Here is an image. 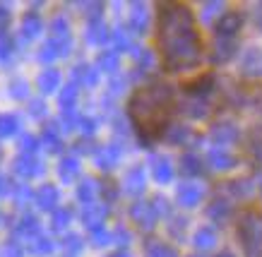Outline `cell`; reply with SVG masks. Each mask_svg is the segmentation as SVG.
<instances>
[{"label": "cell", "mask_w": 262, "mask_h": 257, "mask_svg": "<svg viewBox=\"0 0 262 257\" xmlns=\"http://www.w3.org/2000/svg\"><path fill=\"white\" fill-rule=\"evenodd\" d=\"M12 193H15L17 202H27V200H32L34 193H32V188L29 185H12Z\"/></svg>", "instance_id": "52"}, {"label": "cell", "mask_w": 262, "mask_h": 257, "mask_svg": "<svg viewBox=\"0 0 262 257\" xmlns=\"http://www.w3.org/2000/svg\"><path fill=\"white\" fill-rule=\"evenodd\" d=\"M216 15L219 17L224 15V3H219V0H209V3L202 5V22H205V25H209Z\"/></svg>", "instance_id": "39"}, {"label": "cell", "mask_w": 262, "mask_h": 257, "mask_svg": "<svg viewBox=\"0 0 262 257\" xmlns=\"http://www.w3.org/2000/svg\"><path fill=\"white\" fill-rule=\"evenodd\" d=\"M96 67L103 70V73H116L120 67V53L116 49L111 51H101L99 58H96Z\"/></svg>", "instance_id": "27"}, {"label": "cell", "mask_w": 262, "mask_h": 257, "mask_svg": "<svg viewBox=\"0 0 262 257\" xmlns=\"http://www.w3.org/2000/svg\"><path fill=\"white\" fill-rule=\"evenodd\" d=\"M19 130V121L12 113H0V137H12Z\"/></svg>", "instance_id": "38"}, {"label": "cell", "mask_w": 262, "mask_h": 257, "mask_svg": "<svg viewBox=\"0 0 262 257\" xmlns=\"http://www.w3.org/2000/svg\"><path fill=\"white\" fill-rule=\"evenodd\" d=\"M192 257H198V255H192Z\"/></svg>", "instance_id": "63"}, {"label": "cell", "mask_w": 262, "mask_h": 257, "mask_svg": "<svg viewBox=\"0 0 262 257\" xmlns=\"http://www.w3.org/2000/svg\"><path fill=\"white\" fill-rule=\"evenodd\" d=\"M207 217L212 219L214 224H226V221L233 217V204H231V200L214 197V200L207 204Z\"/></svg>", "instance_id": "17"}, {"label": "cell", "mask_w": 262, "mask_h": 257, "mask_svg": "<svg viewBox=\"0 0 262 257\" xmlns=\"http://www.w3.org/2000/svg\"><path fill=\"white\" fill-rule=\"evenodd\" d=\"M241 75L248 80H262V49L260 46H248L241 53Z\"/></svg>", "instance_id": "6"}, {"label": "cell", "mask_w": 262, "mask_h": 257, "mask_svg": "<svg viewBox=\"0 0 262 257\" xmlns=\"http://www.w3.org/2000/svg\"><path fill=\"white\" fill-rule=\"evenodd\" d=\"M176 197H178V204H181V207L192 209V207H198V204H202L205 188H202V185H198V183H183L181 188H178Z\"/></svg>", "instance_id": "15"}, {"label": "cell", "mask_w": 262, "mask_h": 257, "mask_svg": "<svg viewBox=\"0 0 262 257\" xmlns=\"http://www.w3.org/2000/svg\"><path fill=\"white\" fill-rule=\"evenodd\" d=\"M12 169H15L17 176H22V178H34V176H41V173H43V163H41L36 156L22 154V156H17V159H15Z\"/></svg>", "instance_id": "16"}, {"label": "cell", "mask_w": 262, "mask_h": 257, "mask_svg": "<svg viewBox=\"0 0 262 257\" xmlns=\"http://www.w3.org/2000/svg\"><path fill=\"white\" fill-rule=\"evenodd\" d=\"M181 171H183V176L195 178L205 171V161L200 159L198 154H183L181 156Z\"/></svg>", "instance_id": "28"}, {"label": "cell", "mask_w": 262, "mask_h": 257, "mask_svg": "<svg viewBox=\"0 0 262 257\" xmlns=\"http://www.w3.org/2000/svg\"><path fill=\"white\" fill-rule=\"evenodd\" d=\"M144 257H178V252L164 241H151L144 248Z\"/></svg>", "instance_id": "32"}, {"label": "cell", "mask_w": 262, "mask_h": 257, "mask_svg": "<svg viewBox=\"0 0 262 257\" xmlns=\"http://www.w3.org/2000/svg\"><path fill=\"white\" fill-rule=\"evenodd\" d=\"M41 145L46 147L48 152H60V147H63L60 128H58V125H46V128H43V135H41Z\"/></svg>", "instance_id": "26"}, {"label": "cell", "mask_w": 262, "mask_h": 257, "mask_svg": "<svg viewBox=\"0 0 262 257\" xmlns=\"http://www.w3.org/2000/svg\"><path fill=\"white\" fill-rule=\"evenodd\" d=\"M77 94H80V89H77L75 82L68 84V87H63V91H60V108H63V111H72L75 104H77Z\"/></svg>", "instance_id": "36"}, {"label": "cell", "mask_w": 262, "mask_h": 257, "mask_svg": "<svg viewBox=\"0 0 262 257\" xmlns=\"http://www.w3.org/2000/svg\"><path fill=\"white\" fill-rule=\"evenodd\" d=\"M216 257H236V255H233L231 250H224V252H219V255H216Z\"/></svg>", "instance_id": "61"}, {"label": "cell", "mask_w": 262, "mask_h": 257, "mask_svg": "<svg viewBox=\"0 0 262 257\" xmlns=\"http://www.w3.org/2000/svg\"><path fill=\"white\" fill-rule=\"evenodd\" d=\"M185 228H188V221H185V219H181V217H173V219H171L168 231H171V236H173V238H183Z\"/></svg>", "instance_id": "48"}, {"label": "cell", "mask_w": 262, "mask_h": 257, "mask_svg": "<svg viewBox=\"0 0 262 257\" xmlns=\"http://www.w3.org/2000/svg\"><path fill=\"white\" fill-rule=\"evenodd\" d=\"M127 27H130V32H135V34H147L149 17H147V8H144L142 3H133V5H130Z\"/></svg>", "instance_id": "20"}, {"label": "cell", "mask_w": 262, "mask_h": 257, "mask_svg": "<svg viewBox=\"0 0 262 257\" xmlns=\"http://www.w3.org/2000/svg\"><path fill=\"white\" fill-rule=\"evenodd\" d=\"M171 106H173V89L166 82H151L147 87H140L130 97L127 113L144 145L164 135Z\"/></svg>", "instance_id": "2"}, {"label": "cell", "mask_w": 262, "mask_h": 257, "mask_svg": "<svg viewBox=\"0 0 262 257\" xmlns=\"http://www.w3.org/2000/svg\"><path fill=\"white\" fill-rule=\"evenodd\" d=\"M238 137H241L238 128L229 121L216 123L214 128H212V132H209V139H212L216 147H229V145H233V142H238Z\"/></svg>", "instance_id": "14"}, {"label": "cell", "mask_w": 262, "mask_h": 257, "mask_svg": "<svg viewBox=\"0 0 262 257\" xmlns=\"http://www.w3.org/2000/svg\"><path fill=\"white\" fill-rule=\"evenodd\" d=\"M236 51H238V41L236 39H229V36H214L207 58H209V63L212 65H226L231 58L236 56Z\"/></svg>", "instance_id": "4"}, {"label": "cell", "mask_w": 262, "mask_h": 257, "mask_svg": "<svg viewBox=\"0 0 262 257\" xmlns=\"http://www.w3.org/2000/svg\"><path fill=\"white\" fill-rule=\"evenodd\" d=\"M238 241L246 257H262V214L246 212L238 221Z\"/></svg>", "instance_id": "3"}, {"label": "cell", "mask_w": 262, "mask_h": 257, "mask_svg": "<svg viewBox=\"0 0 262 257\" xmlns=\"http://www.w3.org/2000/svg\"><path fill=\"white\" fill-rule=\"evenodd\" d=\"M39 139L34 135H22V139H19V147H22V152L24 154H29V156H34V152L39 149Z\"/></svg>", "instance_id": "46"}, {"label": "cell", "mask_w": 262, "mask_h": 257, "mask_svg": "<svg viewBox=\"0 0 262 257\" xmlns=\"http://www.w3.org/2000/svg\"><path fill=\"white\" fill-rule=\"evenodd\" d=\"M15 231L19 233V236H24V238L32 241L34 236H39V219L32 217V214H24V217L19 219V224L15 226Z\"/></svg>", "instance_id": "31"}, {"label": "cell", "mask_w": 262, "mask_h": 257, "mask_svg": "<svg viewBox=\"0 0 262 257\" xmlns=\"http://www.w3.org/2000/svg\"><path fill=\"white\" fill-rule=\"evenodd\" d=\"M12 51H15V41H12V36L8 34V29H0V63L8 60V58L12 56Z\"/></svg>", "instance_id": "40"}, {"label": "cell", "mask_w": 262, "mask_h": 257, "mask_svg": "<svg viewBox=\"0 0 262 257\" xmlns=\"http://www.w3.org/2000/svg\"><path fill=\"white\" fill-rule=\"evenodd\" d=\"M63 248L68 250V252H72V255H77V252L82 250V238H80V236H75V233H70V236H65Z\"/></svg>", "instance_id": "47"}, {"label": "cell", "mask_w": 262, "mask_h": 257, "mask_svg": "<svg viewBox=\"0 0 262 257\" xmlns=\"http://www.w3.org/2000/svg\"><path fill=\"white\" fill-rule=\"evenodd\" d=\"M84 10H87L89 22H99L103 12V3H89V5H84Z\"/></svg>", "instance_id": "51"}, {"label": "cell", "mask_w": 262, "mask_h": 257, "mask_svg": "<svg viewBox=\"0 0 262 257\" xmlns=\"http://www.w3.org/2000/svg\"><path fill=\"white\" fill-rule=\"evenodd\" d=\"M36 87H39L41 94H51V91H56L60 87V73H58L56 67H48L43 73L39 75V80H36Z\"/></svg>", "instance_id": "23"}, {"label": "cell", "mask_w": 262, "mask_h": 257, "mask_svg": "<svg viewBox=\"0 0 262 257\" xmlns=\"http://www.w3.org/2000/svg\"><path fill=\"white\" fill-rule=\"evenodd\" d=\"M120 147L118 145H106V147H99L96 149V166L101 171H111L118 166V161H120Z\"/></svg>", "instance_id": "19"}, {"label": "cell", "mask_w": 262, "mask_h": 257, "mask_svg": "<svg viewBox=\"0 0 262 257\" xmlns=\"http://www.w3.org/2000/svg\"><path fill=\"white\" fill-rule=\"evenodd\" d=\"M183 111L188 113L190 118H207L209 115V104H207V99H190L188 104L183 106Z\"/></svg>", "instance_id": "34"}, {"label": "cell", "mask_w": 262, "mask_h": 257, "mask_svg": "<svg viewBox=\"0 0 262 257\" xmlns=\"http://www.w3.org/2000/svg\"><path fill=\"white\" fill-rule=\"evenodd\" d=\"M164 139H166L168 145H176V147H190L195 145L200 137L192 132V128H188V125H183V123H176V125H166V130H164Z\"/></svg>", "instance_id": "8"}, {"label": "cell", "mask_w": 262, "mask_h": 257, "mask_svg": "<svg viewBox=\"0 0 262 257\" xmlns=\"http://www.w3.org/2000/svg\"><path fill=\"white\" fill-rule=\"evenodd\" d=\"M89 236H92V243H94L96 248H101V245H106V243H113L111 233H108V228H106V226H101V228H94V231H89Z\"/></svg>", "instance_id": "42"}, {"label": "cell", "mask_w": 262, "mask_h": 257, "mask_svg": "<svg viewBox=\"0 0 262 257\" xmlns=\"http://www.w3.org/2000/svg\"><path fill=\"white\" fill-rule=\"evenodd\" d=\"M171 202L164 197V195H157V197H151V207L157 212V217H168L171 214V207H168Z\"/></svg>", "instance_id": "44"}, {"label": "cell", "mask_w": 262, "mask_h": 257, "mask_svg": "<svg viewBox=\"0 0 262 257\" xmlns=\"http://www.w3.org/2000/svg\"><path fill=\"white\" fill-rule=\"evenodd\" d=\"M108 257H130V252H127V250H116V252H111Z\"/></svg>", "instance_id": "60"}, {"label": "cell", "mask_w": 262, "mask_h": 257, "mask_svg": "<svg viewBox=\"0 0 262 257\" xmlns=\"http://www.w3.org/2000/svg\"><path fill=\"white\" fill-rule=\"evenodd\" d=\"M157 29H159V46L164 53V67L168 73H183L198 67L202 60V41L195 32V17L188 5L181 3L161 5Z\"/></svg>", "instance_id": "1"}, {"label": "cell", "mask_w": 262, "mask_h": 257, "mask_svg": "<svg viewBox=\"0 0 262 257\" xmlns=\"http://www.w3.org/2000/svg\"><path fill=\"white\" fill-rule=\"evenodd\" d=\"M96 195H99V183H96L94 178H84V180L77 185V200H80L82 204H92Z\"/></svg>", "instance_id": "29"}, {"label": "cell", "mask_w": 262, "mask_h": 257, "mask_svg": "<svg viewBox=\"0 0 262 257\" xmlns=\"http://www.w3.org/2000/svg\"><path fill=\"white\" fill-rule=\"evenodd\" d=\"M207 163L212 166L214 171H231L236 169V154H231L226 147H212L209 152H207Z\"/></svg>", "instance_id": "13"}, {"label": "cell", "mask_w": 262, "mask_h": 257, "mask_svg": "<svg viewBox=\"0 0 262 257\" xmlns=\"http://www.w3.org/2000/svg\"><path fill=\"white\" fill-rule=\"evenodd\" d=\"M5 193H12V185H10L8 178L0 173V195H5Z\"/></svg>", "instance_id": "58"}, {"label": "cell", "mask_w": 262, "mask_h": 257, "mask_svg": "<svg viewBox=\"0 0 262 257\" xmlns=\"http://www.w3.org/2000/svg\"><path fill=\"white\" fill-rule=\"evenodd\" d=\"M10 17H12V12H10V5L0 3V29H5V27H8Z\"/></svg>", "instance_id": "55"}, {"label": "cell", "mask_w": 262, "mask_h": 257, "mask_svg": "<svg viewBox=\"0 0 262 257\" xmlns=\"http://www.w3.org/2000/svg\"><path fill=\"white\" fill-rule=\"evenodd\" d=\"M260 193H262V183H260Z\"/></svg>", "instance_id": "62"}, {"label": "cell", "mask_w": 262, "mask_h": 257, "mask_svg": "<svg viewBox=\"0 0 262 257\" xmlns=\"http://www.w3.org/2000/svg\"><path fill=\"white\" fill-rule=\"evenodd\" d=\"M29 113H32L34 118L46 115V104H43V101H32V106H29Z\"/></svg>", "instance_id": "56"}, {"label": "cell", "mask_w": 262, "mask_h": 257, "mask_svg": "<svg viewBox=\"0 0 262 257\" xmlns=\"http://www.w3.org/2000/svg\"><path fill=\"white\" fill-rule=\"evenodd\" d=\"M248 152L257 163H262V128H253L248 135Z\"/></svg>", "instance_id": "35"}, {"label": "cell", "mask_w": 262, "mask_h": 257, "mask_svg": "<svg viewBox=\"0 0 262 257\" xmlns=\"http://www.w3.org/2000/svg\"><path fill=\"white\" fill-rule=\"evenodd\" d=\"M70 219H72L70 207H58V209H53V217H51V226H53V231H63V228H68Z\"/></svg>", "instance_id": "37"}, {"label": "cell", "mask_w": 262, "mask_h": 257, "mask_svg": "<svg viewBox=\"0 0 262 257\" xmlns=\"http://www.w3.org/2000/svg\"><path fill=\"white\" fill-rule=\"evenodd\" d=\"M3 255L5 257H22V248H19V243H8Z\"/></svg>", "instance_id": "57"}, {"label": "cell", "mask_w": 262, "mask_h": 257, "mask_svg": "<svg viewBox=\"0 0 262 257\" xmlns=\"http://www.w3.org/2000/svg\"><path fill=\"white\" fill-rule=\"evenodd\" d=\"M82 224L87 226L89 231L94 228H101L103 221L108 219V204H99V202H92V204H84L82 207Z\"/></svg>", "instance_id": "11"}, {"label": "cell", "mask_w": 262, "mask_h": 257, "mask_svg": "<svg viewBox=\"0 0 262 257\" xmlns=\"http://www.w3.org/2000/svg\"><path fill=\"white\" fill-rule=\"evenodd\" d=\"M144 188H147V171L144 166H130L125 171V178H123V190L127 195H142Z\"/></svg>", "instance_id": "12"}, {"label": "cell", "mask_w": 262, "mask_h": 257, "mask_svg": "<svg viewBox=\"0 0 262 257\" xmlns=\"http://www.w3.org/2000/svg\"><path fill=\"white\" fill-rule=\"evenodd\" d=\"M58 173H60V178H63L65 183H72L75 178L80 176V161L75 159V156H65V159L60 161Z\"/></svg>", "instance_id": "33"}, {"label": "cell", "mask_w": 262, "mask_h": 257, "mask_svg": "<svg viewBox=\"0 0 262 257\" xmlns=\"http://www.w3.org/2000/svg\"><path fill=\"white\" fill-rule=\"evenodd\" d=\"M60 56V51H58V46L56 43H53V41L48 39L46 43H43V46H41V53H39V58L41 60H43V63H51V60H53V58H58Z\"/></svg>", "instance_id": "45"}, {"label": "cell", "mask_w": 262, "mask_h": 257, "mask_svg": "<svg viewBox=\"0 0 262 257\" xmlns=\"http://www.w3.org/2000/svg\"><path fill=\"white\" fill-rule=\"evenodd\" d=\"M111 39V29L103 25V19L99 22H89V29H87V41L89 43H106Z\"/></svg>", "instance_id": "30"}, {"label": "cell", "mask_w": 262, "mask_h": 257, "mask_svg": "<svg viewBox=\"0 0 262 257\" xmlns=\"http://www.w3.org/2000/svg\"><path fill=\"white\" fill-rule=\"evenodd\" d=\"M77 128H82V130H84V135L89 137V135H92V132L96 130V121H94V118H80Z\"/></svg>", "instance_id": "54"}, {"label": "cell", "mask_w": 262, "mask_h": 257, "mask_svg": "<svg viewBox=\"0 0 262 257\" xmlns=\"http://www.w3.org/2000/svg\"><path fill=\"white\" fill-rule=\"evenodd\" d=\"M241 27H243V12H238V10H224V15L214 22V32H216V36L236 39Z\"/></svg>", "instance_id": "7"}, {"label": "cell", "mask_w": 262, "mask_h": 257, "mask_svg": "<svg viewBox=\"0 0 262 257\" xmlns=\"http://www.w3.org/2000/svg\"><path fill=\"white\" fill-rule=\"evenodd\" d=\"M75 149H77V152H80V154H92V152L96 154V149H94V142H92L89 137H84V139H80V142L75 145Z\"/></svg>", "instance_id": "53"}, {"label": "cell", "mask_w": 262, "mask_h": 257, "mask_svg": "<svg viewBox=\"0 0 262 257\" xmlns=\"http://www.w3.org/2000/svg\"><path fill=\"white\" fill-rule=\"evenodd\" d=\"M72 77H75V84H77V87H80V84H84V87H96V82H99V70L92 67V65H77L75 73H72Z\"/></svg>", "instance_id": "25"}, {"label": "cell", "mask_w": 262, "mask_h": 257, "mask_svg": "<svg viewBox=\"0 0 262 257\" xmlns=\"http://www.w3.org/2000/svg\"><path fill=\"white\" fill-rule=\"evenodd\" d=\"M255 27H257V29L262 32V3L257 5V8H255Z\"/></svg>", "instance_id": "59"}, {"label": "cell", "mask_w": 262, "mask_h": 257, "mask_svg": "<svg viewBox=\"0 0 262 257\" xmlns=\"http://www.w3.org/2000/svg\"><path fill=\"white\" fill-rule=\"evenodd\" d=\"M149 173L159 185L171 183V180H173V166H171V159L164 156V154H151L149 156Z\"/></svg>", "instance_id": "9"}, {"label": "cell", "mask_w": 262, "mask_h": 257, "mask_svg": "<svg viewBox=\"0 0 262 257\" xmlns=\"http://www.w3.org/2000/svg\"><path fill=\"white\" fill-rule=\"evenodd\" d=\"M226 193L236 200H248L250 195L255 193V185L250 178H236V180H229L226 183Z\"/></svg>", "instance_id": "22"}, {"label": "cell", "mask_w": 262, "mask_h": 257, "mask_svg": "<svg viewBox=\"0 0 262 257\" xmlns=\"http://www.w3.org/2000/svg\"><path fill=\"white\" fill-rule=\"evenodd\" d=\"M32 250L36 252V255H48V252L53 250V241L39 233V236H34L32 238Z\"/></svg>", "instance_id": "41"}, {"label": "cell", "mask_w": 262, "mask_h": 257, "mask_svg": "<svg viewBox=\"0 0 262 257\" xmlns=\"http://www.w3.org/2000/svg\"><path fill=\"white\" fill-rule=\"evenodd\" d=\"M43 29V22H41V17L36 12H27L22 17V39L29 41V39H36Z\"/></svg>", "instance_id": "24"}, {"label": "cell", "mask_w": 262, "mask_h": 257, "mask_svg": "<svg viewBox=\"0 0 262 257\" xmlns=\"http://www.w3.org/2000/svg\"><path fill=\"white\" fill-rule=\"evenodd\" d=\"M99 193L108 200V204L111 202H116V197H118V188H116V183H111V180H106V183L99 185Z\"/></svg>", "instance_id": "49"}, {"label": "cell", "mask_w": 262, "mask_h": 257, "mask_svg": "<svg viewBox=\"0 0 262 257\" xmlns=\"http://www.w3.org/2000/svg\"><path fill=\"white\" fill-rule=\"evenodd\" d=\"M10 97L12 99H27L29 97V84L24 80H12L10 82Z\"/></svg>", "instance_id": "43"}, {"label": "cell", "mask_w": 262, "mask_h": 257, "mask_svg": "<svg viewBox=\"0 0 262 257\" xmlns=\"http://www.w3.org/2000/svg\"><path fill=\"white\" fill-rule=\"evenodd\" d=\"M111 238H113V243H118V245H123V248L130 245V231H127L125 226H118V228L111 233Z\"/></svg>", "instance_id": "50"}, {"label": "cell", "mask_w": 262, "mask_h": 257, "mask_svg": "<svg viewBox=\"0 0 262 257\" xmlns=\"http://www.w3.org/2000/svg\"><path fill=\"white\" fill-rule=\"evenodd\" d=\"M214 84H216V80H214V75H200V77H195V80H190V82H185L183 84V89H185V94L190 99H207L212 91H214Z\"/></svg>", "instance_id": "10"}, {"label": "cell", "mask_w": 262, "mask_h": 257, "mask_svg": "<svg viewBox=\"0 0 262 257\" xmlns=\"http://www.w3.org/2000/svg\"><path fill=\"white\" fill-rule=\"evenodd\" d=\"M58 200H60V195H58V188L56 185H41L39 190L34 193V202H36V207L43 209V212H53L58 209Z\"/></svg>", "instance_id": "18"}, {"label": "cell", "mask_w": 262, "mask_h": 257, "mask_svg": "<svg viewBox=\"0 0 262 257\" xmlns=\"http://www.w3.org/2000/svg\"><path fill=\"white\" fill-rule=\"evenodd\" d=\"M216 228L214 226H200L198 231H195V236H192V243H195V248L198 250H212L216 245Z\"/></svg>", "instance_id": "21"}, {"label": "cell", "mask_w": 262, "mask_h": 257, "mask_svg": "<svg viewBox=\"0 0 262 257\" xmlns=\"http://www.w3.org/2000/svg\"><path fill=\"white\" fill-rule=\"evenodd\" d=\"M130 221L137 226V228H142V231H151L154 226H157V212L151 207V202L147 200H137L135 204H130Z\"/></svg>", "instance_id": "5"}]
</instances>
